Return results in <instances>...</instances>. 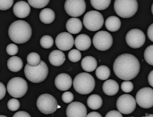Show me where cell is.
I'll list each match as a JSON object with an SVG mask.
<instances>
[{
    "mask_svg": "<svg viewBox=\"0 0 153 117\" xmlns=\"http://www.w3.org/2000/svg\"><path fill=\"white\" fill-rule=\"evenodd\" d=\"M113 68L117 77L125 81H129L135 78L139 73L140 62L134 56L123 54L115 59Z\"/></svg>",
    "mask_w": 153,
    "mask_h": 117,
    "instance_id": "cell-1",
    "label": "cell"
},
{
    "mask_svg": "<svg viewBox=\"0 0 153 117\" xmlns=\"http://www.w3.org/2000/svg\"><path fill=\"white\" fill-rule=\"evenodd\" d=\"M10 39L17 44H22L29 41L32 36V29L30 24L23 20L13 22L8 29Z\"/></svg>",
    "mask_w": 153,
    "mask_h": 117,
    "instance_id": "cell-2",
    "label": "cell"
},
{
    "mask_svg": "<svg viewBox=\"0 0 153 117\" xmlns=\"http://www.w3.org/2000/svg\"><path fill=\"white\" fill-rule=\"evenodd\" d=\"M95 82L92 76L86 73H82L75 76L73 81V86L77 93L86 95L94 90Z\"/></svg>",
    "mask_w": 153,
    "mask_h": 117,
    "instance_id": "cell-3",
    "label": "cell"
},
{
    "mask_svg": "<svg viewBox=\"0 0 153 117\" xmlns=\"http://www.w3.org/2000/svg\"><path fill=\"white\" fill-rule=\"evenodd\" d=\"M24 73L30 81L39 83L46 79L48 73V67L41 60L39 64L36 66H31L27 64L24 68Z\"/></svg>",
    "mask_w": 153,
    "mask_h": 117,
    "instance_id": "cell-4",
    "label": "cell"
},
{
    "mask_svg": "<svg viewBox=\"0 0 153 117\" xmlns=\"http://www.w3.org/2000/svg\"><path fill=\"white\" fill-rule=\"evenodd\" d=\"M114 9L119 17L128 19L133 17L136 13L138 10V3L136 0H116Z\"/></svg>",
    "mask_w": 153,
    "mask_h": 117,
    "instance_id": "cell-5",
    "label": "cell"
},
{
    "mask_svg": "<svg viewBox=\"0 0 153 117\" xmlns=\"http://www.w3.org/2000/svg\"><path fill=\"white\" fill-rule=\"evenodd\" d=\"M7 90L9 94L13 98H22L27 91V83L22 77H13L8 82Z\"/></svg>",
    "mask_w": 153,
    "mask_h": 117,
    "instance_id": "cell-6",
    "label": "cell"
},
{
    "mask_svg": "<svg viewBox=\"0 0 153 117\" xmlns=\"http://www.w3.org/2000/svg\"><path fill=\"white\" fill-rule=\"evenodd\" d=\"M83 23L85 28L91 31H96L100 29L104 24V18L102 14L96 10H91L85 14Z\"/></svg>",
    "mask_w": 153,
    "mask_h": 117,
    "instance_id": "cell-7",
    "label": "cell"
},
{
    "mask_svg": "<svg viewBox=\"0 0 153 117\" xmlns=\"http://www.w3.org/2000/svg\"><path fill=\"white\" fill-rule=\"evenodd\" d=\"M36 105L39 110L43 114H51L56 111L58 106L56 99L51 94L45 93L37 100Z\"/></svg>",
    "mask_w": 153,
    "mask_h": 117,
    "instance_id": "cell-8",
    "label": "cell"
},
{
    "mask_svg": "<svg viewBox=\"0 0 153 117\" xmlns=\"http://www.w3.org/2000/svg\"><path fill=\"white\" fill-rule=\"evenodd\" d=\"M93 44L97 50L106 51L109 49L113 44L112 36L108 31H98L94 36Z\"/></svg>",
    "mask_w": 153,
    "mask_h": 117,
    "instance_id": "cell-9",
    "label": "cell"
},
{
    "mask_svg": "<svg viewBox=\"0 0 153 117\" xmlns=\"http://www.w3.org/2000/svg\"><path fill=\"white\" fill-rule=\"evenodd\" d=\"M137 103L134 97L129 94H125L119 97L116 106L121 114L128 115L133 113L136 108Z\"/></svg>",
    "mask_w": 153,
    "mask_h": 117,
    "instance_id": "cell-10",
    "label": "cell"
},
{
    "mask_svg": "<svg viewBox=\"0 0 153 117\" xmlns=\"http://www.w3.org/2000/svg\"><path fill=\"white\" fill-rule=\"evenodd\" d=\"M126 40L128 46L134 49H137L144 44L146 41L145 35L141 30L133 29L127 33Z\"/></svg>",
    "mask_w": 153,
    "mask_h": 117,
    "instance_id": "cell-11",
    "label": "cell"
},
{
    "mask_svg": "<svg viewBox=\"0 0 153 117\" xmlns=\"http://www.w3.org/2000/svg\"><path fill=\"white\" fill-rule=\"evenodd\" d=\"M66 13L71 17H78L82 15L86 10L84 0H67L64 5Z\"/></svg>",
    "mask_w": 153,
    "mask_h": 117,
    "instance_id": "cell-12",
    "label": "cell"
},
{
    "mask_svg": "<svg viewBox=\"0 0 153 117\" xmlns=\"http://www.w3.org/2000/svg\"><path fill=\"white\" fill-rule=\"evenodd\" d=\"M136 101L138 106L144 109H149L153 106V90L150 87H144L138 90L136 95Z\"/></svg>",
    "mask_w": 153,
    "mask_h": 117,
    "instance_id": "cell-13",
    "label": "cell"
},
{
    "mask_svg": "<svg viewBox=\"0 0 153 117\" xmlns=\"http://www.w3.org/2000/svg\"><path fill=\"white\" fill-rule=\"evenodd\" d=\"M55 44L60 51H68L71 49L74 45V39L70 33L66 32H62L58 34L56 36Z\"/></svg>",
    "mask_w": 153,
    "mask_h": 117,
    "instance_id": "cell-14",
    "label": "cell"
},
{
    "mask_svg": "<svg viewBox=\"0 0 153 117\" xmlns=\"http://www.w3.org/2000/svg\"><path fill=\"white\" fill-rule=\"evenodd\" d=\"M66 114L67 117H85L87 110L83 103L74 101L70 103L67 107Z\"/></svg>",
    "mask_w": 153,
    "mask_h": 117,
    "instance_id": "cell-15",
    "label": "cell"
},
{
    "mask_svg": "<svg viewBox=\"0 0 153 117\" xmlns=\"http://www.w3.org/2000/svg\"><path fill=\"white\" fill-rule=\"evenodd\" d=\"M55 85L59 90H68L72 85L73 81L71 76L65 73L59 74L55 79Z\"/></svg>",
    "mask_w": 153,
    "mask_h": 117,
    "instance_id": "cell-16",
    "label": "cell"
},
{
    "mask_svg": "<svg viewBox=\"0 0 153 117\" xmlns=\"http://www.w3.org/2000/svg\"><path fill=\"white\" fill-rule=\"evenodd\" d=\"M13 13L19 18L24 19L27 17L30 12L29 4L24 1L17 2L13 7Z\"/></svg>",
    "mask_w": 153,
    "mask_h": 117,
    "instance_id": "cell-17",
    "label": "cell"
},
{
    "mask_svg": "<svg viewBox=\"0 0 153 117\" xmlns=\"http://www.w3.org/2000/svg\"><path fill=\"white\" fill-rule=\"evenodd\" d=\"M74 44L76 49L79 51H86L91 47V40L87 35L80 34L75 38Z\"/></svg>",
    "mask_w": 153,
    "mask_h": 117,
    "instance_id": "cell-18",
    "label": "cell"
},
{
    "mask_svg": "<svg viewBox=\"0 0 153 117\" xmlns=\"http://www.w3.org/2000/svg\"><path fill=\"white\" fill-rule=\"evenodd\" d=\"M103 92L108 96H114L118 92L119 86L115 80L110 79L105 81L102 86Z\"/></svg>",
    "mask_w": 153,
    "mask_h": 117,
    "instance_id": "cell-19",
    "label": "cell"
},
{
    "mask_svg": "<svg viewBox=\"0 0 153 117\" xmlns=\"http://www.w3.org/2000/svg\"><path fill=\"white\" fill-rule=\"evenodd\" d=\"M48 60L52 65L55 67L60 66L65 61V55L60 50H53L49 54Z\"/></svg>",
    "mask_w": 153,
    "mask_h": 117,
    "instance_id": "cell-20",
    "label": "cell"
},
{
    "mask_svg": "<svg viewBox=\"0 0 153 117\" xmlns=\"http://www.w3.org/2000/svg\"><path fill=\"white\" fill-rule=\"evenodd\" d=\"M82 27V23L78 18H71L66 22V30L71 34H78L81 32Z\"/></svg>",
    "mask_w": 153,
    "mask_h": 117,
    "instance_id": "cell-21",
    "label": "cell"
},
{
    "mask_svg": "<svg viewBox=\"0 0 153 117\" xmlns=\"http://www.w3.org/2000/svg\"><path fill=\"white\" fill-rule=\"evenodd\" d=\"M105 25L106 29L109 31L116 32L121 27V21L117 16H110L105 21Z\"/></svg>",
    "mask_w": 153,
    "mask_h": 117,
    "instance_id": "cell-22",
    "label": "cell"
},
{
    "mask_svg": "<svg viewBox=\"0 0 153 117\" xmlns=\"http://www.w3.org/2000/svg\"><path fill=\"white\" fill-rule=\"evenodd\" d=\"M81 66L85 72H93L97 68V60L93 56H85L81 61Z\"/></svg>",
    "mask_w": 153,
    "mask_h": 117,
    "instance_id": "cell-23",
    "label": "cell"
},
{
    "mask_svg": "<svg viewBox=\"0 0 153 117\" xmlns=\"http://www.w3.org/2000/svg\"><path fill=\"white\" fill-rule=\"evenodd\" d=\"M7 67L8 69L12 72H19L22 69L23 62L21 59L18 56H12L7 60Z\"/></svg>",
    "mask_w": 153,
    "mask_h": 117,
    "instance_id": "cell-24",
    "label": "cell"
},
{
    "mask_svg": "<svg viewBox=\"0 0 153 117\" xmlns=\"http://www.w3.org/2000/svg\"><path fill=\"white\" fill-rule=\"evenodd\" d=\"M39 19L45 24H50L55 19V13L52 9L45 8L42 10L39 13Z\"/></svg>",
    "mask_w": 153,
    "mask_h": 117,
    "instance_id": "cell-25",
    "label": "cell"
},
{
    "mask_svg": "<svg viewBox=\"0 0 153 117\" xmlns=\"http://www.w3.org/2000/svg\"><path fill=\"white\" fill-rule=\"evenodd\" d=\"M87 104L88 107L91 109L97 110L102 106V100L100 95L92 94L88 97L87 100Z\"/></svg>",
    "mask_w": 153,
    "mask_h": 117,
    "instance_id": "cell-26",
    "label": "cell"
},
{
    "mask_svg": "<svg viewBox=\"0 0 153 117\" xmlns=\"http://www.w3.org/2000/svg\"><path fill=\"white\" fill-rule=\"evenodd\" d=\"M111 71L107 66L101 65L96 68L95 75L101 81L107 80L110 76Z\"/></svg>",
    "mask_w": 153,
    "mask_h": 117,
    "instance_id": "cell-27",
    "label": "cell"
},
{
    "mask_svg": "<svg viewBox=\"0 0 153 117\" xmlns=\"http://www.w3.org/2000/svg\"><path fill=\"white\" fill-rule=\"evenodd\" d=\"M91 4L94 9L99 10H103L109 6L111 0H91Z\"/></svg>",
    "mask_w": 153,
    "mask_h": 117,
    "instance_id": "cell-28",
    "label": "cell"
},
{
    "mask_svg": "<svg viewBox=\"0 0 153 117\" xmlns=\"http://www.w3.org/2000/svg\"><path fill=\"white\" fill-rule=\"evenodd\" d=\"M28 64L31 66H36L39 64L41 59L38 54L36 53H31L29 54L27 56Z\"/></svg>",
    "mask_w": 153,
    "mask_h": 117,
    "instance_id": "cell-29",
    "label": "cell"
},
{
    "mask_svg": "<svg viewBox=\"0 0 153 117\" xmlns=\"http://www.w3.org/2000/svg\"><path fill=\"white\" fill-rule=\"evenodd\" d=\"M40 44L41 47L45 49H49L53 47L54 40L51 36L48 35L43 36L40 40Z\"/></svg>",
    "mask_w": 153,
    "mask_h": 117,
    "instance_id": "cell-30",
    "label": "cell"
},
{
    "mask_svg": "<svg viewBox=\"0 0 153 117\" xmlns=\"http://www.w3.org/2000/svg\"><path fill=\"white\" fill-rule=\"evenodd\" d=\"M49 0H28L30 5L36 9L44 8L49 3Z\"/></svg>",
    "mask_w": 153,
    "mask_h": 117,
    "instance_id": "cell-31",
    "label": "cell"
},
{
    "mask_svg": "<svg viewBox=\"0 0 153 117\" xmlns=\"http://www.w3.org/2000/svg\"><path fill=\"white\" fill-rule=\"evenodd\" d=\"M145 60L149 64L153 65V45L149 46L144 53Z\"/></svg>",
    "mask_w": 153,
    "mask_h": 117,
    "instance_id": "cell-32",
    "label": "cell"
},
{
    "mask_svg": "<svg viewBox=\"0 0 153 117\" xmlns=\"http://www.w3.org/2000/svg\"><path fill=\"white\" fill-rule=\"evenodd\" d=\"M68 58L69 60L73 63H76L81 60L82 54L80 51L77 49H72L68 53Z\"/></svg>",
    "mask_w": 153,
    "mask_h": 117,
    "instance_id": "cell-33",
    "label": "cell"
},
{
    "mask_svg": "<svg viewBox=\"0 0 153 117\" xmlns=\"http://www.w3.org/2000/svg\"><path fill=\"white\" fill-rule=\"evenodd\" d=\"M20 104L18 100L15 98L10 99L7 103V107L10 111H15L19 108Z\"/></svg>",
    "mask_w": 153,
    "mask_h": 117,
    "instance_id": "cell-34",
    "label": "cell"
},
{
    "mask_svg": "<svg viewBox=\"0 0 153 117\" xmlns=\"http://www.w3.org/2000/svg\"><path fill=\"white\" fill-rule=\"evenodd\" d=\"M121 89L124 93H129L133 91L134 89V84L130 81H125L121 84Z\"/></svg>",
    "mask_w": 153,
    "mask_h": 117,
    "instance_id": "cell-35",
    "label": "cell"
},
{
    "mask_svg": "<svg viewBox=\"0 0 153 117\" xmlns=\"http://www.w3.org/2000/svg\"><path fill=\"white\" fill-rule=\"evenodd\" d=\"M6 51L9 55L13 56L18 53L19 52V48L15 44H10L7 46L6 48Z\"/></svg>",
    "mask_w": 153,
    "mask_h": 117,
    "instance_id": "cell-36",
    "label": "cell"
},
{
    "mask_svg": "<svg viewBox=\"0 0 153 117\" xmlns=\"http://www.w3.org/2000/svg\"><path fill=\"white\" fill-rule=\"evenodd\" d=\"M13 0H0V10L4 11L10 9L13 4Z\"/></svg>",
    "mask_w": 153,
    "mask_h": 117,
    "instance_id": "cell-37",
    "label": "cell"
},
{
    "mask_svg": "<svg viewBox=\"0 0 153 117\" xmlns=\"http://www.w3.org/2000/svg\"><path fill=\"white\" fill-rule=\"evenodd\" d=\"M62 98V100L65 103H70L73 101L74 96L71 92L67 91L63 93Z\"/></svg>",
    "mask_w": 153,
    "mask_h": 117,
    "instance_id": "cell-38",
    "label": "cell"
},
{
    "mask_svg": "<svg viewBox=\"0 0 153 117\" xmlns=\"http://www.w3.org/2000/svg\"><path fill=\"white\" fill-rule=\"evenodd\" d=\"M105 117H123V116L118 111L113 110L109 111Z\"/></svg>",
    "mask_w": 153,
    "mask_h": 117,
    "instance_id": "cell-39",
    "label": "cell"
},
{
    "mask_svg": "<svg viewBox=\"0 0 153 117\" xmlns=\"http://www.w3.org/2000/svg\"><path fill=\"white\" fill-rule=\"evenodd\" d=\"M6 88L2 83L0 82V100L2 99L6 94Z\"/></svg>",
    "mask_w": 153,
    "mask_h": 117,
    "instance_id": "cell-40",
    "label": "cell"
},
{
    "mask_svg": "<svg viewBox=\"0 0 153 117\" xmlns=\"http://www.w3.org/2000/svg\"><path fill=\"white\" fill-rule=\"evenodd\" d=\"M13 117H31L29 114L26 111H20L14 114Z\"/></svg>",
    "mask_w": 153,
    "mask_h": 117,
    "instance_id": "cell-41",
    "label": "cell"
},
{
    "mask_svg": "<svg viewBox=\"0 0 153 117\" xmlns=\"http://www.w3.org/2000/svg\"><path fill=\"white\" fill-rule=\"evenodd\" d=\"M147 36L149 39L153 42V24H151L147 29Z\"/></svg>",
    "mask_w": 153,
    "mask_h": 117,
    "instance_id": "cell-42",
    "label": "cell"
},
{
    "mask_svg": "<svg viewBox=\"0 0 153 117\" xmlns=\"http://www.w3.org/2000/svg\"><path fill=\"white\" fill-rule=\"evenodd\" d=\"M148 81L149 84L152 87H153V70H152L148 76Z\"/></svg>",
    "mask_w": 153,
    "mask_h": 117,
    "instance_id": "cell-43",
    "label": "cell"
},
{
    "mask_svg": "<svg viewBox=\"0 0 153 117\" xmlns=\"http://www.w3.org/2000/svg\"><path fill=\"white\" fill-rule=\"evenodd\" d=\"M85 117H102V116L98 112L93 111V112H91V113L88 114V115H86Z\"/></svg>",
    "mask_w": 153,
    "mask_h": 117,
    "instance_id": "cell-44",
    "label": "cell"
},
{
    "mask_svg": "<svg viewBox=\"0 0 153 117\" xmlns=\"http://www.w3.org/2000/svg\"><path fill=\"white\" fill-rule=\"evenodd\" d=\"M144 117H153V114H146V116Z\"/></svg>",
    "mask_w": 153,
    "mask_h": 117,
    "instance_id": "cell-45",
    "label": "cell"
},
{
    "mask_svg": "<svg viewBox=\"0 0 153 117\" xmlns=\"http://www.w3.org/2000/svg\"><path fill=\"white\" fill-rule=\"evenodd\" d=\"M0 117H7L6 116H3V115H0Z\"/></svg>",
    "mask_w": 153,
    "mask_h": 117,
    "instance_id": "cell-46",
    "label": "cell"
},
{
    "mask_svg": "<svg viewBox=\"0 0 153 117\" xmlns=\"http://www.w3.org/2000/svg\"><path fill=\"white\" fill-rule=\"evenodd\" d=\"M152 13H153V4L152 5Z\"/></svg>",
    "mask_w": 153,
    "mask_h": 117,
    "instance_id": "cell-47",
    "label": "cell"
},
{
    "mask_svg": "<svg viewBox=\"0 0 153 117\" xmlns=\"http://www.w3.org/2000/svg\"></svg>",
    "mask_w": 153,
    "mask_h": 117,
    "instance_id": "cell-48",
    "label": "cell"
}]
</instances>
